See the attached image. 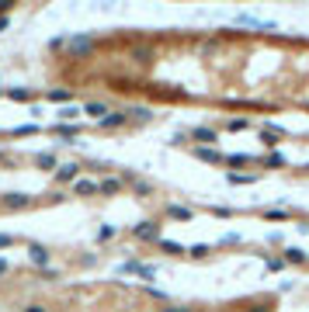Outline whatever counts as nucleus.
I'll list each match as a JSON object with an SVG mask.
<instances>
[{"instance_id": "1", "label": "nucleus", "mask_w": 309, "mask_h": 312, "mask_svg": "<svg viewBox=\"0 0 309 312\" xmlns=\"http://www.w3.org/2000/svg\"><path fill=\"white\" fill-rule=\"evenodd\" d=\"M28 260H31L35 267H49V250L38 246V243H31V246H28Z\"/></svg>"}, {"instance_id": "2", "label": "nucleus", "mask_w": 309, "mask_h": 312, "mask_svg": "<svg viewBox=\"0 0 309 312\" xmlns=\"http://www.w3.org/2000/svg\"><path fill=\"white\" fill-rule=\"evenodd\" d=\"M136 239H146V243H160V229L153 222H139L136 226Z\"/></svg>"}, {"instance_id": "3", "label": "nucleus", "mask_w": 309, "mask_h": 312, "mask_svg": "<svg viewBox=\"0 0 309 312\" xmlns=\"http://www.w3.org/2000/svg\"><path fill=\"white\" fill-rule=\"evenodd\" d=\"M236 24H247V28H264V31H275V24H268V21L254 17V14H236Z\"/></svg>"}, {"instance_id": "4", "label": "nucleus", "mask_w": 309, "mask_h": 312, "mask_svg": "<svg viewBox=\"0 0 309 312\" xmlns=\"http://www.w3.org/2000/svg\"><path fill=\"white\" fill-rule=\"evenodd\" d=\"M122 271H132V274H139V278H146V281L156 274V267H150V264H139V260H129Z\"/></svg>"}, {"instance_id": "5", "label": "nucleus", "mask_w": 309, "mask_h": 312, "mask_svg": "<svg viewBox=\"0 0 309 312\" xmlns=\"http://www.w3.org/2000/svg\"><path fill=\"white\" fill-rule=\"evenodd\" d=\"M28 205H31L28 194H3V208H14L17 212V208H28Z\"/></svg>"}, {"instance_id": "6", "label": "nucleus", "mask_w": 309, "mask_h": 312, "mask_svg": "<svg viewBox=\"0 0 309 312\" xmlns=\"http://www.w3.org/2000/svg\"><path fill=\"white\" fill-rule=\"evenodd\" d=\"M83 115H90V118H104V115H108V104H101V101H87V104H83Z\"/></svg>"}, {"instance_id": "7", "label": "nucleus", "mask_w": 309, "mask_h": 312, "mask_svg": "<svg viewBox=\"0 0 309 312\" xmlns=\"http://www.w3.org/2000/svg\"><path fill=\"white\" fill-rule=\"evenodd\" d=\"M97 191H101V194H118V191H122V180L108 177V180H101V184H97Z\"/></svg>"}, {"instance_id": "8", "label": "nucleus", "mask_w": 309, "mask_h": 312, "mask_svg": "<svg viewBox=\"0 0 309 312\" xmlns=\"http://www.w3.org/2000/svg\"><path fill=\"white\" fill-rule=\"evenodd\" d=\"M198 153V159H205V163H226V156L216 153V150H195Z\"/></svg>"}, {"instance_id": "9", "label": "nucleus", "mask_w": 309, "mask_h": 312, "mask_svg": "<svg viewBox=\"0 0 309 312\" xmlns=\"http://www.w3.org/2000/svg\"><path fill=\"white\" fill-rule=\"evenodd\" d=\"M118 125H125V115H104L101 118V129H118Z\"/></svg>"}, {"instance_id": "10", "label": "nucleus", "mask_w": 309, "mask_h": 312, "mask_svg": "<svg viewBox=\"0 0 309 312\" xmlns=\"http://www.w3.org/2000/svg\"><path fill=\"white\" fill-rule=\"evenodd\" d=\"M77 177V166L73 163H66V166H56V180H73Z\"/></svg>"}, {"instance_id": "11", "label": "nucleus", "mask_w": 309, "mask_h": 312, "mask_svg": "<svg viewBox=\"0 0 309 312\" xmlns=\"http://www.w3.org/2000/svg\"><path fill=\"white\" fill-rule=\"evenodd\" d=\"M73 191H77V194H97V184H94V180H77Z\"/></svg>"}, {"instance_id": "12", "label": "nucleus", "mask_w": 309, "mask_h": 312, "mask_svg": "<svg viewBox=\"0 0 309 312\" xmlns=\"http://www.w3.org/2000/svg\"><path fill=\"white\" fill-rule=\"evenodd\" d=\"M90 45H94V42H90V38H87V35H80V38H73V42H70V49H73V52H87V49H90Z\"/></svg>"}, {"instance_id": "13", "label": "nucleus", "mask_w": 309, "mask_h": 312, "mask_svg": "<svg viewBox=\"0 0 309 312\" xmlns=\"http://www.w3.org/2000/svg\"><path fill=\"white\" fill-rule=\"evenodd\" d=\"M191 136H195L198 143H216V132H212V129H195Z\"/></svg>"}, {"instance_id": "14", "label": "nucleus", "mask_w": 309, "mask_h": 312, "mask_svg": "<svg viewBox=\"0 0 309 312\" xmlns=\"http://www.w3.org/2000/svg\"><path fill=\"white\" fill-rule=\"evenodd\" d=\"M35 163L45 166V170H52V166H56V156H52V153H38V156H35Z\"/></svg>"}, {"instance_id": "15", "label": "nucleus", "mask_w": 309, "mask_h": 312, "mask_svg": "<svg viewBox=\"0 0 309 312\" xmlns=\"http://www.w3.org/2000/svg\"><path fill=\"white\" fill-rule=\"evenodd\" d=\"M282 163H285V156L282 153H268L264 156V166H282Z\"/></svg>"}, {"instance_id": "16", "label": "nucleus", "mask_w": 309, "mask_h": 312, "mask_svg": "<svg viewBox=\"0 0 309 312\" xmlns=\"http://www.w3.org/2000/svg\"><path fill=\"white\" fill-rule=\"evenodd\" d=\"M170 215H174V219H191V208H181V205H170Z\"/></svg>"}, {"instance_id": "17", "label": "nucleus", "mask_w": 309, "mask_h": 312, "mask_svg": "<svg viewBox=\"0 0 309 312\" xmlns=\"http://www.w3.org/2000/svg\"><path fill=\"white\" fill-rule=\"evenodd\" d=\"M49 101H56V104L59 101H70V90H49Z\"/></svg>"}, {"instance_id": "18", "label": "nucleus", "mask_w": 309, "mask_h": 312, "mask_svg": "<svg viewBox=\"0 0 309 312\" xmlns=\"http://www.w3.org/2000/svg\"><path fill=\"white\" fill-rule=\"evenodd\" d=\"M230 180H233V184H250L254 173H230Z\"/></svg>"}, {"instance_id": "19", "label": "nucleus", "mask_w": 309, "mask_h": 312, "mask_svg": "<svg viewBox=\"0 0 309 312\" xmlns=\"http://www.w3.org/2000/svg\"><path fill=\"white\" fill-rule=\"evenodd\" d=\"M35 129H38V125H17V129H14V136H31Z\"/></svg>"}, {"instance_id": "20", "label": "nucleus", "mask_w": 309, "mask_h": 312, "mask_svg": "<svg viewBox=\"0 0 309 312\" xmlns=\"http://www.w3.org/2000/svg\"><path fill=\"white\" fill-rule=\"evenodd\" d=\"M160 246H163V250H170V253H181V243H170V239H160Z\"/></svg>"}, {"instance_id": "21", "label": "nucleus", "mask_w": 309, "mask_h": 312, "mask_svg": "<svg viewBox=\"0 0 309 312\" xmlns=\"http://www.w3.org/2000/svg\"><path fill=\"white\" fill-rule=\"evenodd\" d=\"M56 132H63V136H77V132H80V125H63V129L56 125Z\"/></svg>"}, {"instance_id": "22", "label": "nucleus", "mask_w": 309, "mask_h": 312, "mask_svg": "<svg viewBox=\"0 0 309 312\" xmlns=\"http://www.w3.org/2000/svg\"><path fill=\"white\" fill-rule=\"evenodd\" d=\"M226 163H230V166H243V163H250V156H230Z\"/></svg>"}, {"instance_id": "23", "label": "nucleus", "mask_w": 309, "mask_h": 312, "mask_svg": "<svg viewBox=\"0 0 309 312\" xmlns=\"http://www.w3.org/2000/svg\"><path fill=\"white\" fill-rule=\"evenodd\" d=\"M10 97H14V101H28V97H31V94H28V90H21V87H17V90H10Z\"/></svg>"}, {"instance_id": "24", "label": "nucleus", "mask_w": 309, "mask_h": 312, "mask_svg": "<svg viewBox=\"0 0 309 312\" xmlns=\"http://www.w3.org/2000/svg\"><path fill=\"white\" fill-rule=\"evenodd\" d=\"M59 118H63V122H70V118H77V108H63V111H59Z\"/></svg>"}, {"instance_id": "25", "label": "nucleus", "mask_w": 309, "mask_h": 312, "mask_svg": "<svg viewBox=\"0 0 309 312\" xmlns=\"http://www.w3.org/2000/svg\"><path fill=\"white\" fill-rule=\"evenodd\" d=\"M132 184H136V191H139V194H146V191H150V184H146V180H136V177H132Z\"/></svg>"}, {"instance_id": "26", "label": "nucleus", "mask_w": 309, "mask_h": 312, "mask_svg": "<svg viewBox=\"0 0 309 312\" xmlns=\"http://www.w3.org/2000/svg\"><path fill=\"white\" fill-rule=\"evenodd\" d=\"M0 246H10V236L7 233H0Z\"/></svg>"}, {"instance_id": "27", "label": "nucleus", "mask_w": 309, "mask_h": 312, "mask_svg": "<svg viewBox=\"0 0 309 312\" xmlns=\"http://www.w3.org/2000/svg\"><path fill=\"white\" fill-rule=\"evenodd\" d=\"M24 312H45V309H42V306H28Z\"/></svg>"}, {"instance_id": "28", "label": "nucleus", "mask_w": 309, "mask_h": 312, "mask_svg": "<svg viewBox=\"0 0 309 312\" xmlns=\"http://www.w3.org/2000/svg\"><path fill=\"white\" fill-rule=\"evenodd\" d=\"M0 31H7V17H0Z\"/></svg>"}, {"instance_id": "29", "label": "nucleus", "mask_w": 309, "mask_h": 312, "mask_svg": "<svg viewBox=\"0 0 309 312\" xmlns=\"http://www.w3.org/2000/svg\"><path fill=\"white\" fill-rule=\"evenodd\" d=\"M3 271H7V260H0V274H3Z\"/></svg>"}, {"instance_id": "30", "label": "nucleus", "mask_w": 309, "mask_h": 312, "mask_svg": "<svg viewBox=\"0 0 309 312\" xmlns=\"http://www.w3.org/2000/svg\"><path fill=\"white\" fill-rule=\"evenodd\" d=\"M163 312H191V309H163Z\"/></svg>"}, {"instance_id": "31", "label": "nucleus", "mask_w": 309, "mask_h": 312, "mask_svg": "<svg viewBox=\"0 0 309 312\" xmlns=\"http://www.w3.org/2000/svg\"><path fill=\"white\" fill-rule=\"evenodd\" d=\"M250 312H254V309H250ZM257 312H264V309H257Z\"/></svg>"}, {"instance_id": "32", "label": "nucleus", "mask_w": 309, "mask_h": 312, "mask_svg": "<svg viewBox=\"0 0 309 312\" xmlns=\"http://www.w3.org/2000/svg\"><path fill=\"white\" fill-rule=\"evenodd\" d=\"M0 159H3V153H0Z\"/></svg>"}]
</instances>
